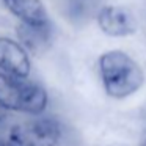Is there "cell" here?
I'll return each mask as SVG.
<instances>
[{"label": "cell", "mask_w": 146, "mask_h": 146, "mask_svg": "<svg viewBox=\"0 0 146 146\" xmlns=\"http://www.w3.org/2000/svg\"><path fill=\"white\" fill-rule=\"evenodd\" d=\"M99 74L110 98L123 99L137 93L145 83L141 66L123 50H108L99 57Z\"/></svg>", "instance_id": "cell-1"}, {"label": "cell", "mask_w": 146, "mask_h": 146, "mask_svg": "<svg viewBox=\"0 0 146 146\" xmlns=\"http://www.w3.org/2000/svg\"><path fill=\"white\" fill-rule=\"evenodd\" d=\"M0 105L7 110L39 115L47 107V93L29 77L0 72Z\"/></svg>", "instance_id": "cell-2"}, {"label": "cell", "mask_w": 146, "mask_h": 146, "mask_svg": "<svg viewBox=\"0 0 146 146\" xmlns=\"http://www.w3.org/2000/svg\"><path fill=\"white\" fill-rule=\"evenodd\" d=\"M61 138V126L54 118H35L16 124L10 130V146H57Z\"/></svg>", "instance_id": "cell-3"}, {"label": "cell", "mask_w": 146, "mask_h": 146, "mask_svg": "<svg viewBox=\"0 0 146 146\" xmlns=\"http://www.w3.org/2000/svg\"><path fill=\"white\" fill-rule=\"evenodd\" d=\"M96 22L102 33L111 38H124L137 32L138 22L129 8L119 5H105L96 14Z\"/></svg>", "instance_id": "cell-4"}, {"label": "cell", "mask_w": 146, "mask_h": 146, "mask_svg": "<svg viewBox=\"0 0 146 146\" xmlns=\"http://www.w3.org/2000/svg\"><path fill=\"white\" fill-rule=\"evenodd\" d=\"M0 72L27 77L30 74V57L27 49L14 39L0 36Z\"/></svg>", "instance_id": "cell-5"}, {"label": "cell", "mask_w": 146, "mask_h": 146, "mask_svg": "<svg viewBox=\"0 0 146 146\" xmlns=\"http://www.w3.org/2000/svg\"><path fill=\"white\" fill-rule=\"evenodd\" d=\"M8 11L22 25L29 27H50L47 10L42 0H2Z\"/></svg>", "instance_id": "cell-6"}, {"label": "cell", "mask_w": 146, "mask_h": 146, "mask_svg": "<svg viewBox=\"0 0 146 146\" xmlns=\"http://www.w3.org/2000/svg\"><path fill=\"white\" fill-rule=\"evenodd\" d=\"M19 33L21 44L27 49V52H33V54H41L46 50V47L50 42V27H29L22 25L17 29Z\"/></svg>", "instance_id": "cell-7"}, {"label": "cell", "mask_w": 146, "mask_h": 146, "mask_svg": "<svg viewBox=\"0 0 146 146\" xmlns=\"http://www.w3.org/2000/svg\"><path fill=\"white\" fill-rule=\"evenodd\" d=\"M96 0H71V10L77 14V16H85L94 8Z\"/></svg>", "instance_id": "cell-8"}, {"label": "cell", "mask_w": 146, "mask_h": 146, "mask_svg": "<svg viewBox=\"0 0 146 146\" xmlns=\"http://www.w3.org/2000/svg\"><path fill=\"white\" fill-rule=\"evenodd\" d=\"M5 116H7V108H3L2 105H0V121H3Z\"/></svg>", "instance_id": "cell-9"}, {"label": "cell", "mask_w": 146, "mask_h": 146, "mask_svg": "<svg viewBox=\"0 0 146 146\" xmlns=\"http://www.w3.org/2000/svg\"><path fill=\"white\" fill-rule=\"evenodd\" d=\"M0 146H10L8 143H3V141H0Z\"/></svg>", "instance_id": "cell-10"}]
</instances>
